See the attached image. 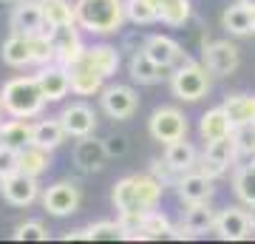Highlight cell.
I'll list each match as a JSON object with an SVG mask.
<instances>
[{
	"label": "cell",
	"instance_id": "3",
	"mask_svg": "<svg viewBox=\"0 0 255 244\" xmlns=\"http://www.w3.org/2000/svg\"><path fill=\"white\" fill-rule=\"evenodd\" d=\"M77 26L88 34H117L125 26V0H74Z\"/></svg>",
	"mask_w": 255,
	"mask_h": 244
},
{
	"label": "cell",
	"instance_id": "9",
	"mask_svg": "<svg viewBox=\"0 0 255 244\" xmlns=\"http://www.w3.org/2000/svg\"><path fill=\"white\" fill-rule=\"evenodd\" d=\"M80 202H82L80 188L68 179H60L43 190V210H46L48 216H57V219L74 216L77 208H80Z\"/></svg>",
	"mask_w": 255,
	"mask_h": 244
},
{
	"label": "cell",
	"instance_id": "38",
	"mask_svg": "<svg viewBox=\"0 0 255 244\" xmlns=\"http://www.w3.org/2000/svg\"><path fill=\"white\" fill-rule=\"evenodd\" d=\"M11 239H14V242H46L48 230H46L43 222H23V225L14 227Z\"/></svg>",
	"mask_w": 255,
	"mask_h": 244
},
{
	"label": "cell",
	"instance_id": "45",
	"mask_svg": "<svg viewBox=\"0 0 255 244\" xmlns=\"http://www.w3.org/2000/svg\"><path fill=\"white\" fill-rule=\"evenodd\" d=\"M0 188H3V176H0Z\"/></svg>",
	"mask_w": 255,
	"mask_h": 244
},
{
	"label": "cell",
	"instance_id": "16",
	"mask_svg": "<svg viewBox=\"0 0 255 244\" xmlns=\"http://www.w3.org/2000/svg\"><path fill=\"white\" fill-rule=\"evenodd\" d=\"M60 122H63L65 134L71 139H80V136H91L97 131V111L88 105V102H71L60 111Z\"/></svg>",
	"mask_w": 255,
	"mask_h": 244
},
{
	"label": "cell",
	"instance_id": "26",
	"mask_svg": "<svg viewBox=\"0 0 255 244\" xmlns=\"http://www.w3.org/2000/svg\"><path fill=\"white\" fill-rule=\"evenodd\" d=\"M233 190L241 205L255 208V156H250V162L238 165L233 171Z\"/></svg>",
	"mask_w": 255,
	"mask_h": 244
},
{
	"label": "cell",
	"instance_id": "14",
	"mask_svg": "<svg viewBox=\"0 0 255 244\" xmlns=\"http://www.w3.org/2000/svg\"><path fill=\"white\" fill-rule=\"evenodd\" d=\"M213 182L210 176L199 171V168H193V171H184L179 173V179H176V196L182 205H199V202H210L213 199Z\"/></svg>",
	"mask_w": 255,
	"mask_h": 244
},
{
	"label": "cell",
	"instance_id": "11",
	"mask_svg": "<svg viewBox=\"0 0 255 244\" xmlns=\"http://www.w3.org/2000/svg\"><path fill=\"white\" fill-rule=\"evenodd\" d=\"M40 176H31L26 171H17L6 176L3 179V188H0V196L6 205L11 208H28V205H34L37 196H40Z\"/></svg>",
	"mask_w": 255,
	"mask_h": 244
},
{
	"label": "cell",
	"instance_id": "10",
	"mask_svg": "<svg viewBox=\"0 0 255 244\" xmlns=\"http://www.w3.org/2000/svg\"><path fill=\"white\" fill-rule=\"evenodd\" d=\"M213 233L219 236L221 242H244V239H253V225H250V208H224L216 213V225H213Z\"/></svg>",
	"mask_w": 255,
	"mask_h": 244
},
{
	"label": "cell",
	"instance_id": "22",
	"mask_svg": "<svg viewBox=\"0 0 255 244\" xmlns=\"http://www.w3.org/2000/svg\"><path fill=\"white\" fill-rule=\"evenodd\" d=\"M164 71L159 63H153L150 57L136 48V51H130V60H128V74H130V80L139 82V85H156V82L164 80Z\"/></svg>",
	"mask_w": 255,
	"mask_h": 244
},
{
	"label": "cell",
	"instance_id": "34",
	"mask_svg": "<svg viewBox=\"0 0 255 244\" xmlns=\"http://www.w3.org/2000/svg\"><path fill=\"white\" fill-rule=\"evenodd\" d=\"M173 233V225H170V219L159 213V210H150L145 213L142 219V230H139V242H150V239H170Z\"/></svg>",
	"mask_w": 255,
	"mask_h": 244
},
{
	"label": "cell",
	"instance_id": "31",
	"mask_svg": "<svg viewBox=\"0 0 255 244\" xmlns=\"http://www.w3.org/2000/svg\"><path fill=\"white\" fill-rule=\"evenodd\" d=\"M46 26H71L77 23V9L71 0H40Z\"/></svg>",
	"mask_w": 255,
	"mask_h": 244
},
{
	"label": "cell",
	"instance_id": "12",
	"mask_svg": "<svg viewBox=\"0 0 255 244\" xmlns=\"http://www.w3.org/2000/svg\"><path fill=\"white\" fill-rule=\"evenodd\" d=\"M80 31L82 28L77 23H71V26H51V40H54V48H57V63L74 65L77 60L85 57L88 45L82 43Z\"/></svg>",
	"mask_w": 255,
	"mask_h": 244
},
{
	"label": "cell",
	"instance_id": "24",
	"mask_svg": "<svg viewBox=\"0 0 255 244\" xmlns=\"http://www.w3.org/2000/svg\"><path fill=\"white\" fill-rule=\"evenodd\" d=\"M65 139H68V134H65V128H63V122H60V117L34 122V131H31V145H40V148H46V151H57Z\"/></svg>",
	"mask_w": 255,
	"mask_h": 244
},
{
	"label": "cell",
	"instance_id": "29",
	"mask_svg": "<svg viewBox=\"0 0 255 244\" xmlns=\"http://www.w3.org/2000/svg\"><path fill=\"white\" fill-rule=\"evenodd\" d=\"M31 131H34V122H28V119L11 117L9 122H0V139H3V145L17 148V151H23L26 145H31Z\"/></svg>",
	"mask_w": 255,
	"mask_h": 244
},
{
	"label": "cell",
	"instance_id": "44",
	"mask_svg": "<svg viewBox=\"0 0 255 244\" xmlns=\"http://www.w3.org/2000/svg\"><path fill=\"white\" fill-rule=\"evenodd\" d=\"M0 117H3V102H0Z\"/></svg>",
	"mask_w": 255,
	"mask_h": 244
},
{
	"label": "cell",
	"instance_id": "33",
	"mask_svg": "<svg viewBox=\"0 0 255 244\" xmlns=\"http://www.w3.org/2000/svg\"><path fill=\"white\" fill-rule=\"evenodd\" d=\"M182 225L187 227L193 236H201V233H207V230H213V225H216V213L210 210L207 202L187 205V213H184V222H182Z\"/></svg>",
	"mask_w": 255,
	"mask_h": 244
},
{
	"label": "cell",
	"instance_id": "32",
	"mask_svg": "<svg viewBox=\"0 0 255 244\" xmlns=\"http://www.w3.org/2000/svg\"><path fill=\"white\" fill-rule=\"evenodd\" d=\"M51 168V151L40 148V145H26L20 151V171L31 173V176H43Z\"/></svg>",
	"mask_w": 255,
	"mask_h": 244
},
{
	"label": "cell",
	"instance_id": "7",
	"mask_svg": "<svg viewBox=\"0 0 255 244\" xmlns=\"http://www.w3.org/2000/svg\"><path fill=\"white\" fill-rule=\"evenodd\" d=\"M147 131H150V136H153L156 142L170 145L176 139H184L187 136V117L179 108H173V105H162V108H156L150 114Z\"/></svg>",
	"mask_w": 255,
	"mask_h": 244
},
{
	"label": "cell",
	"instance_id": "41",
	"mask_svg": "<svg viewBox=\"0 0 255 244\" xmlns=\"http://www.w3.org/2000/svg\"><path fill=\"white\" fill-rule=\"evenodd\" d=\"M102 145H105L108 156H125L128 154V136L125 134H108L102 139Z\"/></svg>",
	"mask_w": 255,
	"mask_h": 244
},
{
	"label": "cell",
	"instance_id": "39",
	"mask_svg": "<svg viewBox=\"0 0 255 244\" xmlns=\"http://www.w3.org/2000/svg\"><path fill=\"white\" fill-rule=\"evenodd\" d=\"M17 171H20V151L9 148V145H0V176L6 179V176H11Z\"/></svg>",
	"mask_w": 255,
	"mask_h": 244
},
{
	"label": "cell",
	"instance_id": "2",
	"mask_svg": "<svg viewBox=\"0 0 255 244\" xmlns=\"http://www.w3.org/2000/svg\"><path fill=\"white\" fill-rule=\"evenodd\" d=\"M0 102H3V114L6 117H14V119H34L43 114L46 108V94L37 82V74L26 77H11V80L3 82L0 88Z\"/></svg>",
	"mask_w": 255,
	"mask_h": 244
},
{
	"label": "cell",
	"instance_id": "6",
	"mask_svg": "<svg viewBox=\"0 0 255 244\" xmlns=\"http://www.w3.org/2000/svg\"><path fill=\"white\" fill-rule=\"evenodd\" d=\"M238 145L236 139H233V134L230 136H221V139H216V142H207V148H204V154L199 156V168L204 176H210V179H219V176H224V173L236 165L238 159Z\"/></svg>",
	"mask_w": 255,
	"mask_h": 244
},
{
	"label": "cell",
	"instance_id": "46",
	"mask_svg": "<svg viewBox=\"0 0 255 244\" xmlns=\"http://www.w3.org/2000/svg\"><path fill=\"white\" fill-rule=\"evenodd\" d=\"M0 145H3V139H0Z\"/></svg>",
	"mask_w": 255,
	"mask_h": 244
},
{
	"label": "cell",
	"instance_id": "28",
	"mask_svg": "<svg viewBox=\"0 0 255 244\" xmlns=\"http://www.w3.org/2000/svg\"><path fill=\"white\" fill-rule=\"evenodd\" d=\"M150 3L156 6L159 20H162L164 26H170V28L184 26V23L190 20V14H193L190 0H150Z\"/></svg>",
	"mask_w": 255,
	"mask_h": 244
},
{
	"label": "cell",
	"instance_id": "25",
	"mask_svg": "<svg viewBox=\"0 0 255 244\" xmlns=\"http://www.w3.org/2000/svg\"><path fill=\"white\" fill-rule=\"evenodd\" d=\"M122 48H117V45L111 43H97V45H88V51H85V60L97 68V71H102L105 77H114V74L119 71V63H122V54H119Z\"/></svg>",
	"mask_w": 255,
	"mask_h": 244
},
{
	"label": "cell",
	"instance_id": "36",
	"mask_svg": "<svg viewBox=\"0 0 255 244\" xmlns=\"http://www.w3.org/2000/svg\"><path fill=\"white\" fill-rule=\"evenodd\" d=\"M117 239H125L122 222H97V225H88V242H117Z\"/></svg>",
	"mask_w": 255,
	"mask_h": 244
},
{
	"label": "cell",
	"instance_id": "27",
	"mask_svg": "<svg viewBox=\"0 0 255 244\" xmlns=\"http://www.w3.org/2000/svg\"><path fill=\"white\" fill-rule=\"evenodd\" d=\"M199 151H196V145L193 142H187V136L184 139H176V142H170V145H164V159L173 165L179 173H184V171H193L196 165H199Z\"/></svg>",
	"mask_w": 255,
	"mask_h": 244
},
{
	"label": "cell",
	"instance_id": "43",
	"mask_svg": "<svg viewBox=\"0 0 255 244\" xmlns=\"http://www.w3.org/2000/svg\"><path fill=\"white\" fill-rule=\"evenodd\" d=\"M238 3H244V6H250V9H255V0H238Z\"/></svg>",
	"mask_w": 255,
	"mask_h": 244
},
{
	"label": "cell",
	"instance_id": "42",
	"mask_svg": "<svg viewBox=\"0 0 255 244\" xmlns=\"http://www.w3.org/2000/svg\"><path fill=\"white\" fill-rule=\"evenodd\" d=\"M250 225H253V239H255V208H250Z\"/></svg>",
	"mask_w": 255,
	"mask_h": 244
},
{
	"label": "cell",
	"instance_id": "1",
	"mask_svg": "<svg viewBox=\"0 0 255 244\" xmlns=\"http://www.w3.org/2000/svg\"><path fill=\"white\" fill-rule=\"evenodd\" d=\"M164 193V185L156 179L153 173H130V176H122V179L114 185L111 190V202L117 208L119 216H128V213H150V210L159 208Z\"/></svg>",
	"mask_w": 255,
	"mask_h": 244
},
{
	"label": "cell",
	"instance_id": "37",
	"mask_svg": "<svg viewBox=\"0 0 255 244\" xmlns=\"http://www.w3.org/2000/svg\"><path fill=\"white\" fill-rule=\"evenodd\" d=\"M233 139L238 145V154L241 156H255V119L253 122H244V125H236L233 131Z\"/></svg>",
	"mask_w": 255,
	"mask_h": 244
},
{
	"label": "cell",
	"instance_id": "15",
	"mask_svg": "<svg viewBox=\"0 0 255 244\" xmlns=\"http://www.w3.org/2000/svg\"><path fill=\"white\" fill-rule=\"evenodd\" d=\"M37 82H40L48 102H63L71 94V74H68V65L63 63L40 65L37 68Z\"/></svg>",
	"mask_w": 255,
	"mask_h": 244
},
{
	"label": "cell",
	"instance_id": "4",
	"mask_svg": "<svg viewBox=\"0 0 255 244\" xmlns=\"http://www.w3.org/2000/svg\"><path fill=\"white\" fill-rule=\"evenodd\" d=\"M210 85H213V74L207 71L204 63L196 60H184L173 68L170 74V91L179 102H199L207 97Z\"/></svg>",
	"mask_w": 255,
	"mask_h": 244
},
{
	"label": "cell",
	"instance_id": "5",
	"mask_svg": "<svg viewBox=\"0 0 255 244\" xmlns=\"http://www.w3.org/2000/svg\"><path fill=\"white\" fill-rule=\"evenodd\" d=\"M201 63L207 65V71L213 77H233L241 65V51H238L236 43L230 40H204V48H201Z\"/></svg>",
	"mask_w": 255,
	"mask_h": 244
},
{
	"label": "cell",
	"instance_id": "35",
	"mask_svg": "<svg viewBox=\"0 0 255 244\" xmlns=\"http://www.w3.org/2000/svg\"><path fill=\"white\" fill-rule=\"evenodd\" d=\"M125 11H128V20L136 23V26H147V23L159 20L156 6L150 0H125Z\"/></svg>",
	"mask_w": 255,
	"mask_h": 244
},
{
	"label": "cell",
	"instance_id": "17",
	"mask_svg": "<svg viewBox=\"0 0 255 244\" xmlns=\"http://www.w3.org/2000/svg\"><path fill=\"white\" fill-rule=\"evenodd\" d=\"M142 51H145L153 63L162 65V68H173V65L190 60V57L182 51V45L176 43L173 37H167V34H150V37H145Z\"/></svg>",
	"mask_w": 255,
	"mask_h": 244
},
{
	"label": "cell",
	"instance_id": "40",
	"mask_svg": "<svg viewBox=\"0 0 255 244\" xmlns=\"http://www.w3.org/2000/svg\"><path fill=\"white\" fill-rule=\"evenodd\" d=\"M147 171L153 173V176H156L159 182H162L164 188H170V185H176V179H179V171H176V168H173L170 162H167V159H153Z\"/></svg>",
	"mask_w": 255,
	"mask_h": 244
},
{
	"label": "cell",
	"instance_id": "19",
	"mask_svg": "<svg viewBox=\"0 0 255 244\" xmlns=\"http://www.w3.org/2000/svg\"><path fill=\"white\" fill-rule=\"evenodd\" d=\"M0 60L11 68H26L34 65V37L28 34H14L11 31L9 40L0 45Z\"/></svg>",
	"mask_w": 255,
	"mask_h": 244
},
{
	"label": "cell",
	"instance_id": "18",
	"mask_svg": "<svg viewBox=\"0 0 255 244\" xmlns=\"http://www.w3.org/2000/svg\"><path fill=\"white\" fill-rule=\"evenodd\" d=\"M68 74H71V94H77V97H94V94H100L105 88V80H108L85 57L77 60L74 65H68Z\"/></svg>",
	"mask_w": 255,
	"mask_h": 244
},
{
	"label": "cell",
	"instance_id": "20",
	"mask_svg": "<svg viewBox=\"0 0 255 244\" xmlns=\"http://www.w3.org/2000/svg\"><path fill=\"white\" fill-rule=\"evenodd\" d=\"M105 145L100 139H94V136H80L77 145H74V165L85 173H94V171H102V165H105Z\"/></svg>",
	"mask_w": 255,
	"mask_h": 244
},
{
	"label": "cell",
	"instance_id": "21",
	"mask_svg": "<svg viewBox=\"0 0 255 244\" xmlns=\"http://www.w3.org/2000/svg\"><path fill=\"white\" fill-rule=\"evenodd\" d=\"M221 28L227 31L230 37H250L255 34V9L244 6V3H233L224 9L221 14Z\"/></svg>",
	"mask_w": 255,
	"mask_h": 244
},
{
	"label": "cell",
	"instance_id": "8",
	"mask_svg": "<svg viewBox=\"0 0 255 244\" xmlns=\"http://www.w3.org/2000/svg\"><path fill=\"white\" fill-rule=\"evenodd\" d=\"M100 108L108 119H117V122H125L136 114L139 108V94L130 85H105L100 91Z\"/></svg>",
	"mask_w": 255,
	"mask_h": 244
},
{
	"label": "cell",
	"instance_id": "13",
	"mask_svg": "<svg viewBox=\"0 0 255 244\" xmlns=\"http://www.w3.org/2000/svg\"><path fill=\"white\" fill-rule=\"evenodd\" d=\"M9 28L14 34H28L34 37L40 31H46V17H43V6L40 0H17L9 17Z\"/></svg>",
	"mask_w": 255,
	"mask_h": 244
},
{
	"label": "cell",
	"instance_id": "23",
	"mask_svg": "<svg viewBox=\"0 0 255 244\" xmlns=\"http://www.w3.org/2000/svg\"><path fill=\"white\" fill-rule=\"evenodd\" d=\"M233 131H236V125H233L230 114L224 111V105L204 111V117H201V122H199V136L204 142H216L221 136H230Z\"/></svg>",
	"mask_w": 255,
	"mask_h": 244
},
{
	"label": "cell",
	"instance_id": "30",
	"mask_svg": "<svg viewBox=\"0 0 255 244\" xmlns=\"http://www.w3.org/2000/svg\"><path fill=\"white\" fill-rule=\"evenodd\" d=\"M224 111L230 114L233 125H244L255 119V94H230L224 97Z\"/></svg>",
	"mask_w": 255,
	"mask_h": 244
}]
</instances>
